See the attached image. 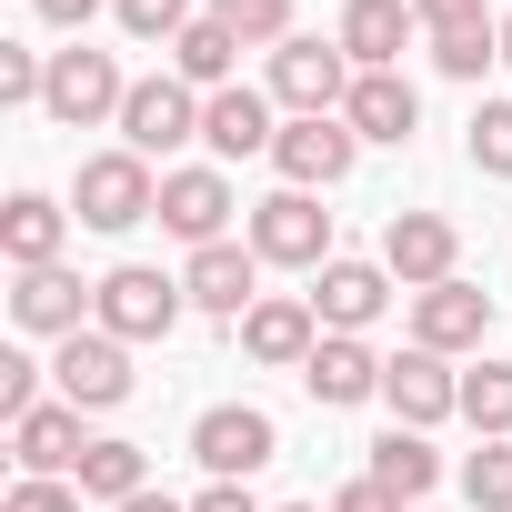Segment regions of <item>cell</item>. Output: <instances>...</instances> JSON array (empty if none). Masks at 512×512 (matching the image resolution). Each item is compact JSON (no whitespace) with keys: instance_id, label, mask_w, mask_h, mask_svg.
<instances>
[{"instance_id":"cell-19","label":"cell","mask_w":512,"mask_h":512,"mask_svg":"<svg viewBox=\"0 0 512 512\" xmlns=\"http://www.w3.org/2000/svg\"><path fill=\"white\" fill-rule=\"evenodd\" d=\"M91 292H101V282H81V272H61V262H51V272H21V282H11V322L71 342V332H91Z\"/></svg>"},{"instance_id":"cell-37","label":"cell","mask_w":512,"mask_h":512,"mask_svg":"<svg viewBox=\"0 0 512 512\" xmlns=\"http://www.w3.org/2000/svg\"><path fill=\"white\" fill-rule=\"evenodd\" d=\"M322 512H412V502H402V492H382V482L362 472V482H342V492H332Z\"/></svg>"},{"instance_id":"cell-10","label":"cell","mask_w":512,"mask_h":512,"mask_svg":"<svg viewBox=\"0 0 512 512\" xmlns=\"http://www.w3.org/2000/svg\"><path fill=\"white\" fill-rule=\"evenodd\" d=\"M51 382H61V402H81V412H121V402H131V342H111V332L91 322V332H71V342L51 352Z\"/></svg>"},{"instance_id":"cell-40","label":"cell","mask_w":512,"mask_h":512,"mask_svg":"<svg viewBox=\"0 0 512 512\" xmlns=\"http://www.w3.org/2000/svg\"><path fill=\"white\" fill-rule=\"evenodd\" d=\"M121 512H191V502H171V492H131Z\"/></svg>"},{"instance_id":"cell-2","label":"cell","mask_w":512,"mask_h":512,"mask_svg":"<svg viewBox=\"0 0 512 512\" xmlns=\"http://www.w3.org/2000/svg\"><path fill=\"white\" fill-rule=\"evenodd\" d=\"M71 221L81 231H131V221H161V171L141 151H91L81 181H71Z\"/></svg>"},{"instance_id":"cell-24","label":"cell","mask_w":512,"mask_h":512,"mask_svg":"<svg viewBox=\"0 0 512 512\" xmlns=\"http://www.w3.org/2000/svg\"><path fill=\"white\" fill-rule=\"evenodd\" d=\"M71 482H81V502H111V512H121L131 492H151V452H141V442H121V432H101V442L81 452V472H71Z\"/></svg>"},{"instance_id":"cell-25","label":"cell","mask_w":512,"mask_h":512,"mask_svg":"<svg viewBox=\"0 0 512 512\" xmlns=\"http://www.w3.org/2000/svg\"><path fill=\"white\" fill-rule=\"evenodd\" d=\"M231 71H241V41H231V31H221L211 11H201V21H191V31L171 41V81H191V91L211 101V91H231Z\"/></svg>"},{"instance_id":"cell-15","label":"cell","mask_w":512,"mask_h":512,"mask_svg":"<svg viewBox=\"0 0 512 512\" xmlns=\"http://www.w3.org/2000/svg\"><path fill=\"white\" fill-rule=\"evenodd\" d=\"M412 342L442 352V362H452V352H482V342H492V292H472L462 272L432 282V292H412Z\"/></svg>"},{"instance_id":"cell-34","label":"cell","mask_w":512,"mask_h":512,"mask_svg":"<svg viewBox=\"0 0 512 512\" xmlns=\"http://www.w3.org/2000/svg\"><path fill=\"white\" fill-rule=\"evenodd\" d=\"M41 372H51V362H31V352H0V412H11V422H21V412H41Z\"/></svg>"},{"instance_id":"cell-29","label":"cell","mask_w":512,"mask_h":512,"mask_svg":"<svg viewBox=\"0 0 512 512\" xmlns=\"http://www.w3.org/2000/svg\"><path fill=\"white\" fill-rule=\"evenodd\" d=\"M502 61V21H482V31H432V71L442 81H482Z\"/></svg>"},{"instance_id":"cell-4","label":"cell","mask_w":512,"mask_h":512,"mask_svg":"<svg viewBox=\"0 0 512 512\" xmlns=\"http://www.w3.org/2000/svg\"><path fill=\"white\" fill-rule=\"evenodd\" d=\"M191 462H201L211 482H251L262 462H282V422H272L262 402H211V412L191 422Z\"/></svg>"},{"instance_id":"cell-41","label":"cell","mask_w":512,"mask_h":512,"mask_svg":"<svg viewBox=\"0 0 512 512\" xmlns=\"http://www.w3.org/2000/svg\"><path fill=\"white\" fill-rule=\"evenodd\" d=\"M502 71H512V21H502Z\"/></svg>"},{"instance_id":"cell-5","label":"cell","mask_w":512,"mask_h":512,"mask_svg":"<svg viewBox=\"0 0 512 512\" xmlns=\"http://www.w3.org/2000/svg\"><path fill=\"white\" fill-rule=\"evenodd\" d=\"M241 241L262 251V262H282V272H322V262H342V251H332V211H322L312 191H272V201H251Z\"/></svg>"},{"instance_id":"cell-32","label":"cell","mask_w":512,"mask_h":512,"mask_svg":"<svg viewBox=\"0 0 512 512\" xmlns=\"http://www.w3.org/2000/svg\"><path fill=\"white\" fill-rule=\"evenodd\" d=\"M111 11H121V31H131V41H161V51H171L191 21H201L191 0H111Z\"/></svg>"},{"instance_id":"cell-31","label":"cell","mask_w":512,"mask_h":512,"mask_svg":"<svg viewBox=\"0 0 512 512\" xmlns=\"http://www.w3.org/2000/svg\"><path fill=\"white\" fill-rule=\"evenodd\" d=\"M462 151H472V171H482V181H512V101H482Z\"/></svg>"},{"instance_id":"cell-6","label":"cell","mask_w":512,"mask_h":512,"mask_svg":"<svg viewBox=\"0 0 512 512\" xmlns=\"http://www.w3.org/2000/svg\"><path fill=\"white\" fill-rule=\"evenodd\" d=\"M121 101H131V81H121V61L111 51H51V91H41V111L61 121V131H101V121H121Z\"/></svg>"},{"instance_id":"cell-36","label":"cell","mask_w":512,"mask_h":512,"mask_svg":"<svg viewBox=\"0 0 512 512\" xmlns=\"http://www.w3.org/2000/svg\"><path fill=\"white\" fill-rule=\"evenodd\" d=\"M412 11H422V31H482L492 0H412Z\"/></svg>"},{"instance_id":"cell-16","label":"cell","mask_w":512,"mask_h":512,"mask_svg":"<svg viewBox=\"0 0 512 512\" xmlns=\"http://www.w3.org/2000/svg\"><path fill=\"white\" fill-rule=\"evenodd\" d=\"M201 141H211V161H251V151H272V141H282V101H272V91H251V81H231V91L201 101Z\"/></svg>"},{"instance_id":"cell-39","label":"cell","mask_w":512,"mask_h":512,"mask_svg":"<svg viewBox=\"0 0 512 512\" xmlns=\"http://www.w3.org/2000/svg\"><path fill=\"white\" fill-rule=\"evenodd\" d=\"M191 512H262V502H251V482H201Z\"/></svg>"},{"instance_id":"cell-17","label":"cell","mask_w":512,"mask_h":512,"mask_svg":"<svg viewBox=\"0 0 512 512\" xmlns=\"http://www.w3.org/2000/svg\"><path fill=\"white\" fill-rule=\"evenodd\" d=\"M302 392L322 412H352V402H382V352L362 332H322V352L302 362Z\"/></svg>"},{"instance_id":"cell-35","label":"cell","mask_w":512,"mask_h":512,"mask_svg":"<svg viewBox=\"0 0 512 512\" xmlns=\"http://www.w3.org/2000/svg\"><path fill=\"white\" fill-rule=\"evenodd\" d=\"M0 512H81V482H11Z\"/></svg>"},{"instance_id":"cell-21","label":"cell","mask_w":512,"mask_h":512,"mask_svg":"<svg viewBox=\"0 0 512 512\" xmlns=\"http://www.w3.org/2000/svg\"><path fill=\"white\" fill-rule=\"evenodd\" d=\"M412 31H422V11H412V0H352V11L332 21V41L352 51V71H402Z\"/></svg>"},{"instance_id":"cell-18","label":"cell","mask_w":512,"mask_h":512,"mask_svg":"<svg viewBox=\"0 0 512 512\" xmlns=\"http://www.w3.org/2000/svg\"><path fill=\"white\" fill-rule=\"evenodd\" d=\"M312 312H322V332H372L392 312V272L382 262H322L312 272Z\"/></svg>"},{"instance_id":"cell-12","label":"cell","mask_w":512,"mask_h":512,"mask_svg":"<svg viewBox=\"0 0 512 512\" xmlns=\"http://www.w3.org/2000/svg\"><path fill=\"white\" fill-rule=\"evenodd\" d=\"M241 352L262 362V372H302L312 352H322V312H312V292H262L241 312Z\"/></svg>"},{"instance_id":"cell-33","label":"cell","mask_w":512,"mask_h":512,"mask_svg":"<svg viewBox=\"0 0 512 512\" xmlns=\"http://www.w3.org/2000/svg\"><path fill=\"white\" fill-rule=\"evenodd\" d=\"M41 91H51V61H41V51H21V41H0V101L31 111Z\"/></svg>"},{"instance_id":"cell-7","label":"cell","mask_w":512,"mask_h":512,"mask_svg":"<svg viewBox=\"0 0 512 512\" xmlns=\"http://www.w3.org/2000/svg\"><path fill=\"white\" fill-rule=\"evenodd\" d=\"M181 141H201V91H191V81H171V71L131 81V101H121V151L161 161V151H181Z\"/></svg>"},{"instance_id":"cell-22","label":"cell","mask_w":512,"mask_h":512,"mask_svg":"<svg viewBox=\"0 0 512 512\" xmlns=\"http://www.w3.org/2000/svg\"><path fill=\"white\" fill-rule=\"evenodd\" d=\"M61 241H71V211L51 191H11V201H0V262H11V272H51Z\"/></svg>"},{"instance_id":"cell-26","label":"cell","mask_w":512,"mask_h":512,"mask_svg":"<svg viewBox=\"0 0 512 512\" xmlns=\"http://www.w3.org/2000/svg\"><path fill=\"white\" fill-rule=\"evenodd\" d=\"M372 482H382V492H402V502H422V492L442 482V452H432V432H402V422H392V432L372 442Z\"/></svg>"},{"instance_id":"cell-1","label":"cell","mask_w":512,"mask_h":512,"mask_svg":"<svg viewBox=\"0 0 512 512\" xmlns=\"http://www.w3.org/2000/svg\"><path fill=\"white\" fill-rule=\"evenodd\" d=\"M181 312H191L181 272H151V262H111L101 292H91V322H101L111 342H171Z\"/></svg>"},{"instance_id":"cell-13","label":"cell","mask_w":512,"mask_h":512,"mask_svg":"<svg viewBox=\"0 0 512 512\" xmlns=\"http://www.w3.org/2000/svg\"><path fill=\"white\" fill-rule=\"evenodd\" d=\"M382 402H392V422H402V432H432V422H452V412H462V372H452L442 352H422V342H412V352H392V362H382Z\"/></svg>"},{"instance_id":"cell-23","label":"cell","mask_w":512,"mask_h":512,"mask_svg":"<svg viewBox=\"0 0 512 512\" xmlns=\"http://www.w3.org/2000/svg\"><path fill=\"white\" fill-rule=\"evenodd\" d=\"M342 121H352L362 141H392V151H402V141L422 131V91H412L402 71H362L352 101H342Z\"/></svg>"},{"instance_id":"cell-20","label":"cell","mask_w":512,"mask_h":512,"mask_svg":"<svg viewBox=\"0 0 512 512\" xmlns=\"http://www.w3.org/2000/svg\"><path fill=\"white\" fill-rule=\"evenodd\" d=\"M11 452H21V482H71L81 472V402H41V412H21L11 422Z\"/></svg>"},{"instance_id":"cell-14","label":"cell","mask_w":512,"mask_h":512,"mask_svg":"<svg viewBox=\"0 0 512 512\" xmlns=\"http://www.w3.org/2000/svg\"><path fill=\"white\" fill-rule=\"evenodd\" d=\"M181 292H191V312L241 322L251 302H262V251H251V241H211V251H191V262H181Z\"/></svg>"},{"instance_id":"cell-38","label":"cell","mask_w":512,"mask_h":512,"mask_svg":"<svg viewBox=\"0 0 512 512\" xmlns=\"http://www.w3.org/2000/svg\"><path fill=\"white\" fill-rule=\"evenodd\" d=\"M31 11H41V21H51V31H71V41H81V31H91V21H101V0H31Z\"/></svg>"},{"instance_id":"cell-3","label":"cell","mask_w":512,"mask_h":512,"mask_svg":"<svg viewBox=\"0 0 512 512\" xmlns=\"http://www.w3.org/2000/svg\"><path fill=\"white\" fill-rule=\"evenodd\" d=\"M352 81H362V71H352V51H342V41L292 31V41L272 51V81H262V91H272L292 121H322V111H342V101H352Z\"/></svg>"},{"instance_id":"cell-27","label":"cell","mask_w":512,"mask_h":512,"mask_svg":"<svg viewBox=\"0 0 512 512\" xmlns=\"http://www.w3.org/2000/svg\"><path fill=\"white\" fill-rule=\"evenodd\" d=\"M462 422L482 442H512V362H472L462 372Z\"/></svg>"},{"instance_id":"cell-9","label":"cell","mask_w":512,"mask_h":512,"mask_svg":"<svg viewBox=\"0 0 512 512\" xmlns=\"http://www.w3.org/2000/svg\"><path fill=\"white\" fill-rule=\"evenodd\" d=\"M231 181H221V161H181V171H161V231L171 241H191V251H211V241H231Z\"/></svg>"},{"instance_id":"cell-8","label":"cell","mask_w":512,"mask_h":512,"mask_svg":"<svg viewBox=\"0 0 512 512\" xmlns=\"http://www.w3.org/2000/svg\"><path fill=\"white\" fill-rule=\"evenodd\" d=\"M352 161H362V131H352L342 111H322V121H282V141H272L282 191H332V181H352Z\"/></svg>"},{"instance_id":"cell-30","label":"cell","mask_w":512,"mask_h":512,"mask_svg":"<svg viewBox=\"0 0 512 512\" xmlns=\"http://www.w3.org/2000/svg\"><path fill=\"white\" fill-rule=\"evenodd\" d=\"M462 502H472V512H512V442L462 452Z\"/></svg>"},{"instance_id":"cell-42","label":"cell","mask_w":512,"mask_h":512,"mask_svg":"<svg viewBox=\"0 0 512 512\" xmlns=\"http://www.w3.org/2000/svg\"><path fill=\"white\" fill-rule=\"evenodd\" d=\"M282 512H322V502H282Z\"/></svg>"},{"instance_id":"cell-11","label":"cell","mask_w":512,"mask_h":512,"mask_svg":"<svg viewBox=\"0 0 512 512\" xmlns=\"http://www.w3.org/2000/svg\"><path fill=\"white\" fill-rule=\"evenodd\" d=\"M382 272H392L402 292L452 282V272H462V231H452L442 211H392V221H382Z\"/></svg>"},{"instance_id":"cell-28","label":"cell","mask_w":512,"mask_h":512,"mask_svg":"<svg viewBox=\"0 0 512 512\" xmlns=\"http://www.w3.org/2000/svg\"><path fill=\"white\" fill-rule=\"evenodd\" d=\"M211 21H221L241 51H282V41H292V0H211Z\"/></svg>"}]
</instances>
